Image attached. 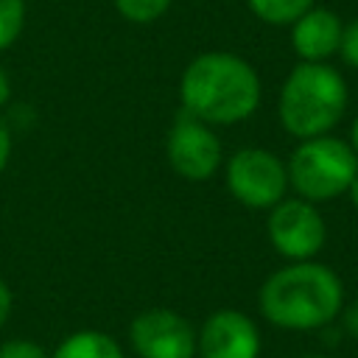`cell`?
Here are the masks:
<instances>
[{
	"label": "cell",
	"instance_id": "1",
	"mask_svg": "<svg viewBox=\"0 0 358 358\" xmlns=\"http://www.w3.org/2000/svg\"><path fill=\"white\" fill-rule=\"evenodd\" d=\"M263 84L257 70L238 53H199L179 78L182 109L210 126H232L249 120L260 106Z\"/></svg>",
	"mask_w": 358,
	"mask_h": 358
},
{
	"label": "cell",
	"instance_id": "2",
	"mask_svg": "<svg viewBox=\"0 0 358 358\" xmlns=\"http://www.w3.org/2000/svg\"><path fill=\"white\" fill-rule=\"evenodd\" d=\"M257 305L271 327L291 333L322 330L338 319L344 285L330 266L319 260H294L263 280Z\"/></svg>",
	"mask_w": 358,
	"mask_h": 358
},
{
	"label": "cell",
	"instance_id": "3",
	"mask_svg": "<svg viewBox=\"0 0 358 358\" xmlns=\"http://www.w3.org/2000/svg\"><path fill=\"white\" fill-rule=\"evenodd\" d=\"M347 103L350 92L338 67L327 62H299L282 81L277 115L291 137L308 140L330 134L344 117Z\"/></svg>",
	"mask_w": 358,
	"mask_h": 358
},
{
	"label": "cell",
	"instance_id": "4",
	"mask_svg": "<svg viewBox=\"0 0 358 358\" xmlns=\"http://www.w3.org/2000/svg\"><path fill=\"white\" fill-rule=\"evenodd\" d=\"M288 187L296 190L305 201H330L347 193L350 182L358 173V157L347 140L333 134H319L299 140L288 162Z\"/></svg>",
	"mask_w": 358,
	"mask_h": 358
},
{
	"label": "cell",
	"instance_id": "5",
	"mask_svg": "<svg viewBox=\"0 0 358 358\" xmlns=\"http://www.w3.org/2000/svg\"><path fill=\"white\" fill-rule=\"evenodd\" d=\"M224 182L235 201L249 210H271L288 193V171L285 162L257 145L238 148L224 165Z\"/></svg>",
	"mask_w": 358,
	"mask_h": 358
},
{
	"label": "cell",
	"instance_id": "6",
	"mask_svg": "<svg viewBox=\"0 0 358 358\" xmlns=\"http://www.w3.org/2000/svg\"><path fill=\"white\" fill-rule=\"evenodd\" d=\"M266 232L280 257L288 263L294 260H313L327 241V224L324 215L313 201H305L299 196L282 199L268 210Z\"/></svg>",
	"mask_w": 358,
	"mask_h": 358
},
{
	"label": "cell",
	"instance_id": "7",
	"mask_svg": "<svg viewBox=\"0 0 358 358\" xmlns=\"http://www.w3.org/2000/svg\"><path fill=\"white\" fill-rule=\"evenodd\" d=\"M168 165L187 182H207L224 162V145L215 129L185 109L173 120L165 140Z\"/></svg>",
	"mask_w": 358,
	"mask_h": 358
},
{
	"label": "cell",
	"instance_id": "8",
	"mask_svg": "<svg viewBox=\"0 0 358 358\" xmlns=\"http://www.w3.org/2000/svg\"><path fill=\"white\" fill-rule=\"evenodd\" d=\"M129 344L137 358H196V327L179 310L148 308L131 319Z\"/></svg>",
	"mask_w": 358,
	"mask_h": 358
},
{
	"label": "cell",
	"instance_id": "9",
	"mask_svg": "<svg viewBox=\"0 0 358 358\" xmlns=\"http://www.w3.org/2000/svg\"><path fill=\"white\" fill-rule=\"evenodd\" d=\"M260 344L257 322L235 308L213 310L196 330L199 358H260Z\"/></svg>",
	"mask_w": 358,
	"mask_h": 358
},
{
	"label": "cell",
	"instance_id": "10",
	"mask_svg": "<svg viewBox=\"0 0 358 358\" xmlns=\"http://www.w3.org/2000/svg\"><path fill=\"white\" fill-rule=\"evenodd\" d=\"M344 34V20L330 8H308L291 25V48L299 62H327L338 53Z\"/></svg>",
	"mask_w": 358,
	"mask_h": 358
},
{
	"label": "cell",
	"instance_id": "11",
	"mask_svg": "<svg viewBox=\"0 0 358 358\" xmlns=\"http://www.w3.org/2000/svg\"><path fill=\"white\" fill-rule=\"evenodd\" d=\"M50 358H126L115 336L103 330H76L56 344Z\"/></svg>",
	"mask_w": 358,
	"mask_h": 358
},
{
	"label": "cell",
	"instance_id": "12",
	"mask_svg": "<svg viewBox=\"0 0 358 358\" xmlns=\"http://www.w3.org/2000/svg\"><path fill=\"white\" fill-rule=\"evenodd\" d=\"M246 6L260 22L291 28L308 8H313V0H246Z\"/></svg>",
	"mask_w": 358,
	"mask_h": 358
},
{
	"label": "cell",
	"instance_id": "13",
	"mask_svg": "<svg viewBox=\"0 0 358 358\" xmlns=\"http://www.w3.org/2000/svg\"><path fill=\"white\" fill-rule=\"evenodd\" d=\"M171 3H173V0H112L115 11H117L123 20L134 22V25H145V22L159 20V17L171 8Z\"/></svg>",
	"mask_w": 358,
	"mask_h": 358
},
{
	"label": "cell",
	"instance_id": "14",
	"mask_svg": "<svg viewBox=\"0 0 358 358\" xmlns=\"http://www.w3.org/2000/svg\"><path fill=\"white\" fill-rule=\"evenodd\" d=\"M25 25V0H0V50L11 48Z\"/></svg>",
	"mask_w": 358,
	"mask_h": 358
},
{
	"label": "cell",
	"instance_id": "15",
	"mask_svg": "<svg viewBox=\"0 0 358 358\" xmlns=\"http://www.w3.org/2000/svg\"><path fill=\"white\" fill-rule=\"evenodd\" d=\"M0 358H50V352L31 338H8L0 344Z\"/></svg>",
	"mask_w": 358,
	"mask_h": 358
},
{
	"label": "cell",
	"instance_id": "16",
	"mask_svg": "<svg viewBox=\"0 0 358 358\" xmlns=\"http://www.w3.org/2000/svg\"><path fill=\"white\" fill-rule=\"evenodd\" d=\"M338 56L344 59V64L358 70V17L344 22V34H341V45H338Z\"/></svg>",
	"mask_w": 358,
	"mask_h": 358
},
{
	"label": "cell",
	"instance_id": "17",
	"mask_svg": "<svg viewBox=\"0 0 358 358\" xmlns=\"http://www.w3.org/2000/svg\"><path fill=\"white\" fill-rule=\"evenodd\" d=\"M338 322H341V330H344L352 341H358V299H352L350 305L341 308Z\"/></svg>",
	"mask_w": 358,
	"mask_h": 358
},
{
	"label": "cell",
	"instance_id": "18",
	"mask_svg": "<svg viewBox=\"0 0 358 358\" xmlns=\"http://www.w3.org/2000/svg\"><path fill=\"white\" fill-rule=\"evenodd\" d=\"M8 159H11V126L0 117V173L6 171Z\"/></svg>",
	"mask_w": 358,
	"mask_h": 358
},
{
	"label": "cell",
	"instance_id": "19",
	"mask_svg": "<svg viewBox=\"0 0 358 358\" xmlns=\"http://www.w3.org/2000/svg\"><path fill=\"white\" fill-rule=\"evenodd\" d=\"M11 308H14V294H11L8 282L0 277V330L8 322V316H11Z\"/></svg>",
	"mask_w": 358,
	"mask_h": 358
},
{
	"label": "cell",
	"instance_id": "20",
	"mask_svg": "<svg viewBox=\"0 0 358 358\" xmlns=\"http://www.w3.org/2000/svg\"><path fill=\"white\" fill-rule=\"evenodd\" d=\"M8 101H11V81H8V73H6L3 64H0V109H3Z\"/></svg>",
	"mask_w": 358,
	"mask_h": 358
},
{
	"label": "cell",
	"instance_id": "21",
	"mask_svg": "<svg viewBox=\"0 0 358 358\" xmlns=\"http://www.w3.org/2000/svg\"><path fill=\"white\" fill-rule=\"evenodd\" d=\"M347 143H350V148H352L355 157H358V117H355L352 126H350V140H347Z\"/></svg>",
	"mask_w": 358,
	"mask_h": 358
},
{
	"label": "cell",
	"instance_id": "22",
	"mask_svg": "<svg viewBox=\"0 0 358 358\" xmlns=\"http://www.w3.org/2000/svg\"><path fill=\"white\" fill-rule=\"evenodd\" d=\"M347 196H350V201H352V207L358 210V173H355V179L350 182V187H347Z\"/></svg>",
	"mask_w": 358,
	"mask_h": 358
},
{
	"label": "cell",
	"instance_id": "23",
	"mask_svg": "<svg viewBox=\"0 0 358 358\" xmlns=\"http://www.w3.org/2000/svg\"><path fill=\"white\" fill-rule=\"evenodd\" d=\"M302 358H333V355H302Z\"/></svg>",
	"mask_w": 358,
	"mask_h": 358
}]
</instances>
